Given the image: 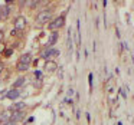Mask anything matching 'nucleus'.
I'll use <instances>...</instances> for the list:
<instances>
[{"label":"nucleus","mask_w":134,"mask_h":125,"mask_svg":"<svg viewBox=\"0 0 134 125\" xmlns=\"http://www.w3.org/2000/svg\"><path fill=\"white\" fill-rule=\"evenodd\" d=\"M51 20V10H42V12L38 13V16H36V23L39 25V26H43V25L49 23Z\"/></svg>","instance_id":"obj_1"},{"label":"nucleus","mask_w":134,"mask_h":125,"mask_svg":"<svg viewBox=\"0 0 134 125\" xmlns=\"http://www.w3.org/2000/svg\"><path fill=\"white\" fill-rule=\"evenodd\" d=\"M2 69H3V65H2V62H0V72H2Z\"/></svg>","instance_id":"obj_18"},{"label":"nucleus","mask_w":134,"mask_h":125,"mask_svg":"<svg viewBox=\"0 0 134 125\" xmlns=\"http://www.w3.org/2000/svg\"><path fill=\"white\" fill-rule=\"evenodd\" d=\"M30 65H23V63H16V70L18 72H26Z\"/></svg>","instance_id":"obj_13"},{"label":"nucleus","mask_w":134,"mask_h":125,"mask_svg":"<svg viewBox=\"0 0 134 125\" xmlns=\"http://www.w3.org/2000/svg\"><path fill=\"white\" fill-rule=\"evenodd\" d=\"M10 118H12V112H10L9 109L2 111V112H0V125L7 122V121H10Z\"/></svg>","instance_id":"obj_6"},{"label":"nucleus","mask_w":134,"mask_h":125,"mask_svg":"<svg viewBox=\"0 0 134 125\" xmlns=\"http://www.w3.org/2000/svg\"><path fill=\"white\" fill-rule=\"evenodd\" d=\"M26 109V104L25 102H16V104H13L12 106L9 108L10 112H16V111H25Z\"/></svg>","instance_id":"obj_8"},{"label":"nucleus","mask_w":134,"mask_h":125,"mask_svg":"<svg viewBox=\"0 0 134 125\" xmlns=\"http://www.w3.org/2000/svg\"><path fill=\"white\" fill-rule=\"evenodd\" d=\"M4 45H3V42H2V43H0V52H3V49H4Z\"/></svg>","instance_id":"obj_16"},{"label":"nucleus","mask_w":134,"mask_h":125,"mask_svg":"<svg viewBox=\"0 0 134 125\" xmlns=\"http://www.w3.org/2000/svg\"><path fill=\"white\" fill-rule=\"evenodd\" d=\"M25 116H26V112H25V111H16V112H12V118H10V119L18 124V122L22 121Z\"/></svg>","instance_id":"obj_7"},{"label":"nucleus","mask_w":134,"mask_h":125,"mask_svg":"<svg viewBox=\"0 0 134 125\" xmlns=\"http://www.w3.org/2000/svg\"><path fill=\"white\" fill-rule=\"evenodd\" d=\"M2 125H18L16 124L15 121H12V119H10V121H7V122H4V124H2Z\"/></svg>","instance_id":"obj_14"},{"label":"nucleus","mask_w":134,"mask_h":125,"mask_svg":"<svg viewBox=\"0 0 134 125\" xmlns=\"http://www.w3.org/2000/svg\"><path fill=\"white\" fill-rule=\"evenodd\" d=\"M30 62H32V53H30V52H26V53H23V55H20V58H19L18 63L30 65Z\"/></svg>","instance_id":"obj_5"},{"label":"nucleus","mask_w":134,"mask_h":125,"mask_svg":"<svg viewBox=\"0 0 134 125\" xmlns=\"http://www.w3.org/2000/svg\"><path fill=\"white\" fill-rule=\"evenodd\" d=\"M72 93H74V91H72V89H68V96H71Z\"/></svg>","instance_id":"obj_17"},{"label":"nucleus","mask_w":134,"mask_h":125,"mask_svg":"<svg viewBox=\"0 0 134 125\" xmlns=\"http://www.w3.org/2000/svg\"><path fill=\"white\" fill-rule=\"evenodd\" d=\"M22 96V91L20 89H15V88H12V89L6 91V98L7 99H12V101H15V99L20 98Z\"/></svg>","instance_id":"obj_4"},{"label":"nucleus","mask_w":134,"mask_h":125,"mask_svg":"<svg viewBox=\"0 0 134 125\" xmlns=\"http://www.w3.org/2000/svg\"><path fill=\"white\" fill-rule=\"evenodd\" d=\"M45 69L46 70H56V63L51 59V61H45Z\"/></svg>","instance_id":"obj_12"},{"label":"nucleus","mask_w":134,"mask_h":125,"mask_svg":"<svg viewBox=\"0 0 134 125\" xmlns=\"http://www.w3.org/2000/svg\"><path fill=\"white\" fill-rule=\"evenodd\" d=\"M9 15H10V6L9 4L0 7V19H2V20H6V19L9 17Z\"/></svg>","instance_id":"obj_9"},{"label":"nucleus","mask_w":134,"mask_h":125,"mask_svg":"<svg viewBox=\"0 0 134 125\" xmlns=\"http://www.w3.org/2000/svg\"><path fill=\"white\" fill-rule=\"evenodd\" d=\"M4 53H6L7 56H9V55H12V53H13V50H12V49H7V50H6V52H4Z\"/></svg>","instance_id":"obj_15"},{"label":"nucleus","mask_w":134,"mask_h":125,"mask_svg":"<svg viewBox=\"0 0 134 125\" xmlns=\"http://www.w3.org/2000/svg\"><path fill=\"white\" fill-rule=\"evenodd\" d=\"M25 85H26V78H25V76H19L15 81V84H13V88H15V89H20Z\"/></svg>","instance_id":"obj_11"},{"label":"nucleus","mask_w":134,"mask_h":125,"mask_svg":"<svg viewBox=\"0 0 134 125\" xmlns=\"http://www.w3.org/2000/svg\"><path fill=\"white\" fill-rule=\"evenodd\" d=\"M64 25H65V16L61 15V16H58V17L53 19V20L49 23V29L52 30V32H58Z\"/></svg>","instance_id":"obj_2"},{"label":"nucleus","mask_w":134,"mask_h":125,"mask_svg":"<svg viewBox=\"0 0 134 125\" xmlns=\"http://www.w3.org/2000/svg\"><path fill=\"white\" fill-rule=\"evenodd\" d=\"M15 30H18V32H22V30L26 27V25H27V22H26V17L25 16H18V17L15 19Z\"/></svg>","instance_id":"obj_3"},{"label":"nucleus","mask_w":134,"mask_h":125,"mask_svg":"<svg viewBox=\"0 0 134 125\" xmlns=\"http://www.w3.org/2000/svg\"><path fill=\"white\" fill-rule=\"evenodd\" d=\"M58 32H52L49 35V39H48V47H52L53 45H56V42H58Z\"/></svg>","instance_id":"obj_10"}]
</instances>
